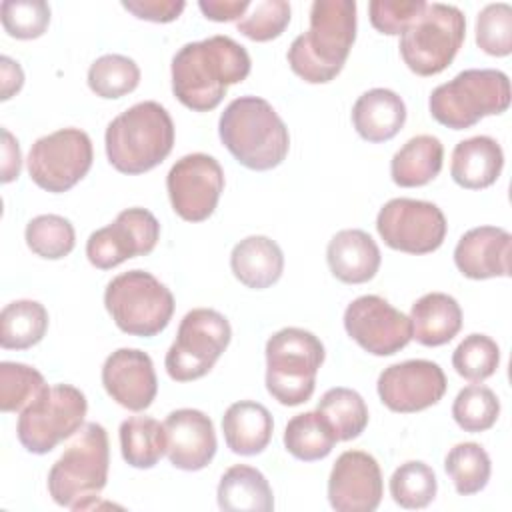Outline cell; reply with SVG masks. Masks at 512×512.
Instances as JSON below:
<instances>
[{"instance_id":"21","label":"cell","mask_w":512,"mask_h":512,"mask_svg":"<svg viewBox=\"0 0 512 512\" xmlns=\"http://www.w3.org/2000/svg\"><path fill=\"white\" fill-rule=\"evenodd\" d=\"M512 236L498 226H478L464 232L454 248V264L470 280L510 276Z\"/></svg>"},{"instance_id":"36","label":"cell","mask_w":512,"mask_h":512,"mask_svg":"<svg viewBox=\"0 0 512 512\" xmlns=\"http://www.w3.org/2000/svg\"><path fill=\"white\" fill-rule=\"evenodd\" d=\"M24 238L28 248L46 260H60L74 250L76 232L68 218L58 214H40L26 224Z\"/></svg>"},{"instance_id":"43","label":"cell","mask_w":512,"mask_h":512,"mask_svg":"<svg viewBox=\"0 0 512 512\" xmlns=\"http://www.w3.org/2000/svg\"><path fill=\"white\" fill-rule=\"evenodd\" d=\"M0 20L8 36L32 40L46 32L50 24V6L44 0H4Z\"/></svg>"},{"instance_id":"22","label":"cell","mask_w":512,"mask_h":512,"mask_svg":"<svg viewBox=\"0 0 512 512\" xmlns=\"http://www.w3.org/2000/svg\"><path fill=\"white\" fill-rule=\"evenodd\" d=\"M380 248L374 238L360 228L336 232L326 246V262L334 278L344 284H364L380 268Z\"/></svg>"},{"instance_id":"3","label":"cell","mask_w":512,"mask_h":512,"mask_svg":"<svg viewBox=\"0 0 512 512\" xmlns=\"http://www.w3.org/2000/svg\"><path fill=\"white\" fill-rule=\"evenodd\" d=\"M218 134L226 150L248 170H272L288 156V128L260 96L234 98L220 114Z\"/></svg>"},{"instance_id":"48","label":"cell","mask_w":512,"mask_h":512,"mask_svg":"<svg viewBox=\"0 0 512 512\" xmlns=\"http://www.w3.org/2000/svg\"><path fill=\"white\" fill-rule=\"evenodd\" d=\"M0 80H2V100L12 98L16 92H20L24 84V72L16 60L10 56L0 58Z\"/></svg>"},{"instance_id":"32","label":"cell","mask_w":512,"mask_h":512,"mask_svg":"<svg viewBox=\"0 0 512 512\" xmlns=\"http://www.w3.org/2000/svg\"><path fill=\"white\" fill-rule=\"evenodd\" d=\"M336 442L330 422L318 410L296 414L284 428V448L302 462L326 458Z\"/></svg>"},{"instance_id":"16","label":"cell","mask_w":512,"mask_h":512,"mask_svg":"<svg viewBox=\"0 0 512 512\" xmlns=\"http://www.w3.org/2000/svg\"><path fill=\"white\" fill-rule=\"evenodd\" d=\"M160 238V222L146 208H126L114 222L94 230L86 242L88 262L110 270L134 256L150 254Z\"/></svg>"},{"instance_id":"19","label":"cell","mask_w":512,"mask_h":512,"mask_svg":"<svg viewBox=\"0 0 512 512\" xmlns=\"http://www.w3.org/2000/svg\"><path fill=\"white\" fill-rule=\"evenodd\" d=\"M102 386L106 394L126 410H146L158 392L152 358L138 348L114 350L102 366Z\"/></svg>"},{"instance_id":"31","label":"cell","mask_w":512,"mask_h":512,"mask_svg":"<svg viewBox=\"0 0 512 512\" xmlns=\"http://www.w3.org/2000/svg\"><path fill=\"white\" fill-rule=\"evenodd\" d=\"M48 330V310L36 300H14L0 312V346L26 350L38 344Z\"/></svg>"},{"instance_id":"5","label":"cell","mask_w":512,"mask_h":512,"mask_svg":"<svg viewBox=\"0 0 512 512\" xmlns=\"http://www.w3.org/2000/svg\"><path fill=\"white\" fill-rule=\"evenodd\" d=\"M108 466V432L98 422H86L48 472L52 500L70 510L92 508L106 486Z\"/></svg>"},{"instance_id":"23","label":"cell","mask_w":512,"mask_h":512,"mask_svg":"<svg viewBox=\"0 0 512 512\" xmlns=\"http://www.w3.org/2000/svg\"><path fill=\"white\" fill-rule=\"evenodd\" d=\"M504 152L490 136H472L460 140L452 150L450 176L466 190L492 186L502 172Z\"/></svg>"},{"instance_id":"40","label":"cell","mask_w":512,"mask_h":512,"mask_svg":"<svg viewBox=\"0 0 512 512\" xmlns=\"http://www.w3.org/2000/svg\"><path fill=\"white\" fill-rule=\"evenodd\" d=\"M500 364V348L486 334H468L452 354L454 370L470 380L482 382L490 378Z\"/></svg>"},{"instance_id":"25","label":"cell","mask_w":512,"mask_h":512,"mask_svg":"<svg viewBox=\"0 0 512 512\" xmlns=\"http://www.w3.org/2000/svg\"><path fill=\"white\" fill-rule=\"evenodd\" d=\"M230 268L236 280L252 290H264L276 284L284 272V254L268 236H246L230 254Z\"/></svg>"},{"instance_id":"2","label":"cell","mask_w":512,"mask_h":512,"mask_svg":"<svg viewBox=\"0 0 512 512\" xmlns=\"http://www.w3.org/2000/svg\"><path fill=\"white\" fill-rule=\"evenodd\" d=\"M356 40L354 0H316L310 6V28L288 48V64L308 84L334 80Z\"/></svg>"},{"instance_id":"10","label":"cell","mask_w":512,"mask_h":512,"mask_svg":"<svg viewBox=\"0 0 512 512\" xmlns=\"http://www.w3.org/2000/svg\"><path fill=\"white\" fill-rule=\"evenodd\" d=\"M86 412L88 400L82 390L72 384L48 386L20 412L16 436L28 452L48 454L84 426Z\"/></svg>"},{"instance_id":"35","label":"cell","mask_w":512,"mask_h":512,"mask_svg":"<svg viewBox=\"0 0 512 512\" xmlns=\"http://www.w3.org/2000/svg\"><path fill=\"white\" fill-rule=\"evenodd\" d=\"M140 84L138 64L124 54H104L88 68V86L100 98H122Z\"/></svg>"},{"instance_id":"1","label":"cell","mask_w":512,"mask_h":512,"mask_svg":"<svg viewBox=\"0 0 512 512\" xmlns=\"http://www.w3.org/2000/svg\"><path fill=\"white\" fill-rule=\"evenodd\" d=\"M250 54L230 36H210L184 44L172 58V92L194 112L214 110L228 86L246 80Z\"/></svg>"},{"instance_id":"47","label":"cell","mask_w":512,"mask_h":512,"mask_svg":"<svg viewBox=\"0 0 512 512\" xmlns=\"http://www.w3.org/2000/svg\"><path fill=\"white\" fill-rule=\"evenodd\" d=\"M20 166H22V154L18 140L10 134L8 128H2V176L0 180L4 184L16 180L20 176Z\"/></svg>"},{"instance_id":"29","label":"cell","mask_w":512,"mask_h":512,"mask_svg":"<svg viewBox=\"0 0 512 512\" xmlns=\"http://www.w3.org/2000/svg\"><path fill=\"white\" fill-rule=\"evenodd\" d=\"M444 160V146L432 134L410 138L390 160L392 182L402 188H416L432 182Z\"/></svg>"},{"instance_id":"45","label":"cell","mask_w":512,"mask_h":512,"mask_svg":"<svg viewBox=\"0 0 512 512\" xmlns=\"http://www.w3.org/2000/svg\"><path fill=\"white\" fill-rule=\"evenodd\" d=\"M122 6L140 20L172 22L182 14V10L186 8V2H182V0H124Z\"/></svg>"},{"instance_id":"8","label":"cell","mask_w":512,"mask_h":512,"mask_svg":"<svg viewBox=\"0 0 512 512\" xmlns=\"http://www.w3.org/2000/svg\"><path fill=\"white\" fill-rule=\"evenodd\" d=\"M104 306L122 332L152 338L170 324L174 296L154 274L128 270L108 282Z\"/></svg>"},{"instance_id":"12","label":"cell","mask_w":512,"mask_h":512,"mask_svg":"<svg viewBox=\"0 0 512 512\" xmlns=\"http://www.w3.org/2000/svg\"><path fill=\"white\" fill-rule=\"evenodd\" d=\"M92 140L80 128H60L38 138L28 152V174L46 192H66L90 170Z\"/></svg>"},{"instance_id":"15","label":"cell","mask_w":512,"mask_h":512,"mask_svg":"<svg viewBox=\"0 0 512 512\" xmlns=\"http://www.w3.org/2000/svg\"><path fill=\"white\" fill-rule=\"evenodd\" d=\"M344 328L362 350L374 356H392L412 340L410 318L376 294L358 296L346 306Z\"/></svg>"},{"instance_id":"9","label":"cell","mask_w":512,"mask_h":512,"mask_svg":"<svg viewBox=\"0 0 512 512\" xmlns=\"http://www.w3.org/2000/svg\"><path fill=\"white\" fill-rule=\"evenodd\" d=\"M466 36V16L452 4L432 2L400 34V56L418 76L446 70Z\"/></svg>"},{"instance_id":"7","label":"cell","mask_w":512,"mask_h":512,"mask_svg":"<svg viewBox=\"0 0 512 512\" xmlns=\"http://www.w3.org/2000/svg\"><path fill=\"white\" fill-rule=\"evenodd\" d=\"M266 390L284 406H300L316 388L324 344L304 328H282L266 342Z\"/></svg>"},{"instance_id":"13","label":"cell","mask_w":512,"mask_h":512,"mask_svg":"<svg viewBox=\"0 0 512 512\" xmlns=\"http://www.w3.org/2000/svg\"><path fill=\"white\" fill-rule=\"evenodd\" d=\"M376 230L384 244L406 254H428L442 246L446 238L444 212L426 200L392 198L378 216Z\"/></svg>"},{"instance_id":"42","label":"cell","mask_w":512,"mask_h":512,"mask_svg":"<svg viewBox=\"0 0 512 512\" xmlns=\"http://www.w3.org/2000/svg\"><path fill=\"white\" fill-rule=\"evenodd\" d=\"M476 44L490 56L512 52V6L506 2L486 4L476 16Z\"/></svg>"},{"instance_id":"41","label":"cell","mask_w":512,"mask_h":512,"mask_svg":"<svg viewBox=\"0 0 512 512\" xmlns=\"http://www.w3.org/2000/svg\"><path fill=\"white\" fill-rule=\"evenodd\" d=\"M290 12L292 10L286 0L250 2V8L236 22V28L254 42H268L286 30L290 24Z\"/></svg>"},{"instance_id":"37","label":"cell","mask_w":512,"mask_h":512,"mask_svg":"<svg viewBox=\"0 0 512 512\" xmlns=\"http://www.w3.org/2000/svg\"><path fill=\"white\" fill-rule=\"evenodd\" d=\"M438 490L434 470L422 460H408L400 464L390 476L392 500L408 510L426 508Z\"/></svg>"},{"instance_id":"28","label":"cell","mask_w":512,"mask_h":512,"mask_svg":"<svg viewBox=\"0 0 512 512\" xmlns=\"http://www.w3.org/2000/svg\"><path fill=\"white\" fill-rule=\"evenodd\" d=\"M218 506L226 512H270L274 496L266 476L248 464L230 466L216 490Z\"/></svg>"},{"instance_id":"30","label":"cell","mask_w":512,"mask_h":512,"mask_svg":"<svg viewBox=\"0 0 512 512\" xmlns=\"http://www.w3.org/2000/svg\"><path fill=\"white\" fill-rule=\"evenodd\" d=\"M120 452L132 468H152L166 454V430L152 416H130L120 424Z\"/></svg>"},{"instance_id":"18","label":"cell","mask_w":512,"mask_h":512,"mask_svg":"<svg viewBox=\"0 0 512 512\" xmlns=\"http://www.w3.org/2000/svg\"><path fill=\"white\" fill-rule=\"evenodd\" d=\"M384 492L382 470L364 450L342 452L328 478V502L338 512H374Z\"/></svg>"},{"instance_id":"44","label":"cell","mask_w":512,"mask_h":512,"mask_svg":"<svg viewBox=\"0 0 512 512\" xmlns=\"http://www.w3.org/2000/svg\"><path fill=\"white\" fill-rule=\"evenodd\" d=\"M424 6V0H372L368 4V14L378 32L396 36L410 26Z\"/></svg>"},{"instance_id":"38","label":"cell","mask_w":512,"mask_h":512,"mask_svg":"<svg viewBox=\"0 0 512 512\" xmlns=\"http://www.w3.org/2000/svg\"><path fill=\"white\" fill-rule=\"evenodd\" d=\"M500 416V400L488 386L470 384L452 402V418L464 432L490 430Z\"/></svg>"},{"instance_id":"34","label":"cell","mask_w":512,"mask_h":512,"mask_svg":"<svg viewBox=\"0 0 512 512\" xmlns=\"http://www.w3.org/2000/svg\"><path fill=\"white\" fill-rule=\"evenodd\" d=\"M444 470L460 496H472L486 488L492 472L488 452L476 442H460L444 458Z\"/></svg>"},{"instance_id":"4","label":"cell","mask_w":512,"mask_h":512,"mask_svg":"<svg viewBox=\"0 0 512 512\" xmlns=\"http://www.w3.org/2000/svg\"><path fill=\"white\" fill-rule=\"evenodd\" d=\"M104 146L108 162L118 172H148L172 152L174 122L162 104L138 102L108 124Z\"/></svg>"},{"instance_id":"14","label":"cell","mask_w":512,"mask_h":512,"mask_svg":"<svg viewBox=\"0 0 512 512\" xmlns=\"http://www.w3.org/2000/svg\"><path fill=\"white\" fill-rule=\"evenodd\" d=\"M172 210L186 222H202L218 206L224 190V170L214 156L204 152L176 160L166 176Z\"/></svg>"},{"instance_id":"6","label":"cell","mask_w":512,"mask_h":512,"mask_svg":"<svg viewBox=\"0 0 512 512\" xmlns=\"http://www.w3.org/2000/svg\"><path fill=\"white\" fill-rule=\"evenodd\" d=\"M510 80L496 68H468L436 86L428 98L432 118L452 130H466L484 116L506 112Z\"/></svg>"},{"instance_id":"33","label":"cell","mask_w":512,"mask_h":512,"mask_svg":"<svg viewBox=\"0 0 512 512\" xmlns=\"http://www.w3.org/2000/svg\"><path fill=\"white\" fill-rule=\"evenodd\" d=\"M316 410L330 422L338 442L358 438L368 426V406L352 388L336 386L326 390L318 400Z\"/></svg>"},{"instance_id":"39","label":"cell","mask_w":512,"mask_h":512,"mask_svg":"<svg viewBox=\"0 0 512 512\" xmlns=\"http://www.w3.org/2000/svg\"><path fill=\"white\" fill-rule=\"evenodd\" d=\"M48 388L44 376L20 362H0V410L22 412Z\"/></svg>"},{"instance_id":"27","label":"cell","mask_w":512,"mask_h":512,"mask_svg":"<svg viewBox=\"0 0 512 512\" xmlns=\"http://www.w3.org/2000/svg\"><path fill=\"white\" fill-rule=\"evenodd\" d=\"M412 338L422 346L448 344L462 328V308L450 294L428 292L410 308Z\"/></svg>"},{"instance_id":"24","label":"cell","mask_w":512,"mask_h":512,"mask_svg":"<svg viewBox=\"0 0 512 512\" xmlns=\"http://www.w3.org/2000/svg\"><path fill=\"white\" fill-rule=\"evenodd\" d=\"M406 122V104L390 88L366 90L352 106V124L368 142L392 140Z\"/></svg>"},{"instance_id":"17","label":"cell","mask_w":512,"mask_h":512,"mask_svg":"<svg viewBox=\"0 0 512 512\" xmlns=\"http://www.w3.org/2000/svg\"><path fill=\"white\" fill-rule=\"evenodd\" d=\"M446 374L432 360H404L384 368L376 390L382 404L400 414H412L438 404L446 392Z\"/></svg>"},{"instance_id":"11","label":"cell","mask_w":512,"mask_h":512,"mask_svg":"<svg viewBox=\"0 0 512 512\" xmlns=\"http://www.w3.org/2000/svg\"><path fill=\"white\" fill-rule=\"evenodd\" d=\"M230 338V322L218 310L194 308L186 312L164 358L168 376L176 382H192L206 376L228 348Z\"/></svg>"},{"instance_id":"20","label":"cell","mask_w":512,"mask_h":512,"mask_svg":"<svg viewBox=\"0 0 512 512\" xmlns=\"http://www.w3.org/2000/svg\"><path fill=\"white\" fill-rule=\"evenodd\" d=\"M166 456L178 470L206 468L218 448L212 420L196 408H178L164 420Z\"/></svg>"},{"instance_id":"46","label":"cell","mask_w":512,"mask_h":512,"mask_svg":"<svg viewBox=\"0 0 512 512\" xmlns=\"http://www.w3.org/2000/svg\"><path fill=\"white\" fill-rule=\"evenodd\" d=\"M198 8L208 20L230 22L236 18L240 20L250 8V2L248 0H200Z\"/></svg>"},{"instance_id":"26","label":"cell","mask_w":512,"mask_h":512,"mask_svg":"<svg viewBox=\"0 0 512 512\" xmlns=\"http://www.w3.org/2000/svg\"><path fill=\"white\" fill-rule=\"evenodd\" d=\"M272 414L260 402L240 400L226 408L222 432L226 446L240 456L260 454L272 440Z\"/></svg>"}]
</instances>
